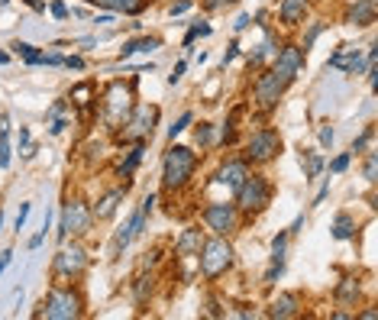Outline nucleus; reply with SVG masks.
Masks as SVG:
<instances>
[{"label": "nucleus", "mask_w": 378, "mask_h": 320, "mask_svg": "<svg viewBox=\"0 0 378 320\" xmlns=\"http://www.w3.org/2000/svg\"><path fill=\"white\" fill-rule=\"evenodd\" d=\"M288 230L278 233V237L272 239V259H268V272H266V279H262V285L272 288L275 282L281 279V272H285V259H288Z\"/></svg>", "instance_id": "2eb2a0df"}, {"label": "nucleus", "mask_w": 378, "mask_h": 320, "mask_svg": "<svg viewBox=\"0 0 378 320\" xmlns=\"http://www.w3.org/2000/svg\"><path fill=\"white\" fill-rule=\"evenodd\" d=\"M194 143L201 149H214V146H217V126H214V123H197Z\"/></svg>", "instance_id": "473e14b6"}, {"label": "nucleus", "mask_w": 378, "mask_h": 320, "mask_svg": "<svg viewBox=\"0 0 378 320\" xmlns=\"http://www.w3.org/2000/svg\"><path fill=\"white\" fill-rule=\"evenodd\" d=\"M204 246V230L201 227H188V230H182V237L175 239V256L182 259H197V252H201Z\"/></svg>", "instance_id": "aec40b11"}, {"label": "nucleus", "mask_w": 378, "mask_h": 320, "mask_svg": "<svg viewBox=\"0 0 378 320\" xmlns=\"http://www.w3.org/2000/svg\"><path fill=\"white\" fill-rule=\"evenodd\" d=\"M49 230H52V217L46 214V220H42V227H39V233H36L33 239H29V252H36L42 243H46V237H49Z\"/></svg>", "instance_id": "c9c22d12"}, {"label": "nucleus", "mask_w": 378, "mask_h": 320, "mask_svg": "<svg viewBox=\"0 0 378 320\" xmlns=\"http://www.w3.org/2000/svg\"><path fill=\"white\" fill-rule=\"evenodd\" d=\"M359 317H362V320H375V317H378V311H375V307H369V311H362Z\"/></svg>", "instance_id": "680f3d73"}, {"label": "nucleus", "mask_w": 378, "mask_h": 320, "mask_svg": "<svg viewBox=\"0 0 378 320\" xmlns=\"http://www.w3.org/2000/svg\"><path fill=\"white\" fill-rule=\"evenodd\" d=\"M359 294H362V282L356 279V275H346L340 285H336V304L340 307H356L359 304Z\"/></svg>", "instance_id": "5701e85b"}, {"label": "nucleus", "mask_w": 378, "mask_h": 320, "mask_svg": "<svg viewBox=\"0 0 378 320\" xmlns=\"http://www.w3.org/2000/svg\"><path fill=\"white\" fill-rule=\"evenodd\" d=\"M249 23H252V16H249V14H239V16H236V23H233V29H236V33H243V29L249 26Z\"/></svg>", "instance_id": "4d7b16f0"}, {"label": "nucleus", "mask_w": 378, "mask_h": 320, "mask_svg": "<svg viewBox=\"0 0 378 320\" xmlns=\"http://www.w3.org/2000/svg\"><path fill=\"white\" fill-rule=\"evenodd\" d=\"M152 210H155V195H146V197H142V204H140V210L130 214V217H133V239L146 233V223H149V217H152Z\"/></svg>", "instance_id": "cd10ccee"}, {"label": "nucleus", "mask_w": 378, "mask_h": 320, "mask_svg": "<svg viewBox=\"0 0 378 320\" xmlns=\"http://www.w3.org/2000/svg\"><path fill=\"white\" fill-rule=\"evenodd\" d=\"M10 165V136H0V168Z\"/></svg>", "instance_id": "37998d69"}, {"label": "nucleus", "mask_w": 378, "mask_h": 320, "mask_svg": "<svg viewBox=\"0 0 378 320\" xmlns=\"http://www.w3.org/2000/svg\"><path fill=\"white\" fill-rule=\"evenodd\" d=\"M184 71H188V62H178L175 68H172V75H168V84H178L184 78Z\"/></svg>", "instance_id": "a18cd8bd"}, {"label": "nucleus", "mask_w": 378, "mask_h": 320, "mask_svg": "<svg viewBox=\"0 0 378 320\" xmlns=\"http://www.w3.org/2000/svg\"><path fill=\"white\" fill-rule=\"evenodd\" d=\"M197 153L188 146H168L162 159V191H184L194 178Z\"/></svg>", "instance_id": "7ed1b4c3"}, {"label": "nucleus", "mask_w": 378, "mask_h": 320, "mask_svg": "<svg viewBox=\"0 0 378 320\" xmlns=\"http://www.w3.org/2000/svg\"><path fill=\"white\" fill-rule=\"evenodd\" d=\"M68 123H71V117H68V113H58V117H52L49 133H52V136H62V133H65V126H68Z\"/></svg>", "instance_id": "a19ab883"}, {"label": "nucleus", "mask_w": 378, "mask_h": 320, "mask_svg": "<svg viewBox=\"0 0 378 320\" xmlns=\"http://www.w3.org/2000/svg\"><path fill=\"white\" fill-rule=\"evenodd\" d=\"M275 56H278V39H275V33H266L262 46L249 56V68H262V65H266V62H272Z\"/></svg>", "instance_id": "a878e982"}, {"label": "nucleus", "mask_w": 378, "mask_h": 320, "mask_svg": "<svg viewBox=\"0 0 378 320\" xmlns=\"http://www.w3.org/2000/svg\"><path fill=\"white\" fill-rule=\"evenodd\" d=\"M372 140H375V126H365V133L359 136L356 143H352V149H350V153H352V155H362L365 149H369V143H372Z\"/></svg>", "instance_id": "e433bc0d"}, {"label": "nucleus", "mask_w": 378, "mask_h": 320, "mask_svg": "<svg viewBox=\"0 0 378 320\" xmlns=\"http://www.w3.org/2000/svg\"><path fill=\"white\" fill-rule=\"evenodd\" d=\"M0 136H10V117L0 113Z\"/></svg>", "instance_id": "bf43d9fd"}, {"label": "nucleus", "mask_w": 378, "mask_h": 320, "mask_svg": "<svg viewBox=\"0 0 378 320\" xmlns=\"http://www.w3.org/2000/svg\"><path fill=\"white\" fill-rule=\"evenodd\" d=\"M246 175H249V165H246L243 159H226L224 165L214 172V181H217V185H224L226 191H236L239 185H243Z\"/></svg>", "instance_id": "dca6fc26"}, {"label": "nucleus", "mask_w": 378, "mask_h": 320, "mask_svg": "<svg viewBox=\"0 0 378 320\" xmlns=\"http://www.w3.org/2000/svg\"><path fill=\"white\" fill-rule=\"evenodd\" d=\"M94 227V214H91V204L81 201V197H71L68 204L62 207V223H58V243H65L68 237L81 239L88 237Z\"/></svg>", "instance_id": "1a4fd4ad"}, {"label": "nucleus", "mask_w": 378, "mask_h": 320, "mask_svg": "<svg viewBox=\"0 0 378 320\" xmlns=\"http://www.w3.org/2000/svg\"><path fill=\"white\" fill-rule=\"evenodd\" d=\"M304 58H308V52H304L298 42H285L278 49V56L272 58V71L285 78L288 84H294V78L301 75V68H304Z\"/></svg>", "instance_id": "f8f14e48"}, {"label": "nucleus", "mask_w": 378, "mask_h": 320, "mask_svg": "<svg viewBox=\"0 0 378 320\" xmlns=\"http://www.w3.org/2000/svg\"><path fill=\"white\" fill-rule=\"evenodd\" d=\"M323 29H327V23H323V20H314V23H310L308 36H304V42H301V49H304V52H308L310 46H314V42H317V36H320Z\"/></svg>", "instance_id": "4c0bfd02"}, {"label": "nucleus", "mask_w": 378, "mask_h": 320, "mask_svg": "<svg viewBox=\"0 0 378 320\" xmlns=\"http://www.w3.org/2000/svg\"><path fill=\"white\" fill-rule=\"evenodd\" d=\"M10 49H14L16 56H23L26 65H46V52H39L36 46H29V42H23V39H16Z\"/></svg>", "instance_id": "7c9ffc66"}, {"label": "nucleus", "mask_w": 378, "mask_h": 320, "mask_svg": "<svg viewBox=\"0 0 378 320\" xmlns=\"http://www.w3.org/2000/svg\"><path fill=\"white\" fill-rule=\"evenodd\" d=\"M304 223H308V217H304V214H298V217H294V223L288 227V237H298V233L304 230Z\"/></svg>", "instance_id": "49530a36"}, {"label": "nucleus", "mask_w": 378, "mask_h": 320, "mask_svg": "<svg viewBox=\"0 0 378 320\" xmlns=\"http://www.w3.org/2000/svg\"><path fill=\"white\" fill-rule=\"evenodd\" d=\"M301 307H304V301H301V294L298 291H285V294H278V298L268 304V317H275V320H288V317H298L301 314Z\"/></svg>", "instance_id": "a211bd4d"}, {"label": "nucleus", "mask_w": 378, "mask_h": 320, "mask_svg": "<svg viewBox=\"0 0 378 320\" xmlns=\"http://www.w3.org/2000/svg\"><path fill=\"white\" fill-rule=\"evenodd\" d=\"M288 88H291V84H288L281 75H275L272 68L259 71V78H256V84H252V107H256L259 113H272L275 107H278V100L285 98Z\"/></svg>", "instance_id": "9b49d317"}, {"label": "nucleus", "mask_w": 378, "mask_h": 320, "mask_svg": "<svg viewBox=\"0 0 378 320\" xmlns=\"http://www.w3.org/2000/svg\"><path fill=\"white\" fill-rule=\"evenodd\" d=\"M91 7H100L107 10V14H126V16H133V14H142L146 10L149 0H88Z\"/></svg>", "instance_id": "4be33fe9"}, {"label": "nucleus", "mask_w": 378, "mask_h": 320, "mask_svg": "<svg viewBox=\"0 0 378 320\" xmlns=\"http://www.w3.org/2000/svg\"><path fill=\"white\" fill-rule=\"evenodd\" d=\"M10 259H14V249H4V252H0V275H4V272H7Z\"/></svg>", "instance_id": "13d9d810"}, {"label": "nucleus", "mask_w": 378, "mask_h": 320, "mask_svg": "<svg viewBox=\"0 0 378 320\" xmlns=\"http://www.w3.org/2000/svg\"><path fill=\"white\" fill-rule=\"evenodd\" d=\"M278 155H281V136L272 126H262V130H256L249 140H246V149H243L246 165H268V162H275Z\"/></svg>", "instance_id": "6e6552de"}, {"label": "nucleus", "mask_w": 378, "mask_h": 320, "mask_svg": "<svg viewBox=\"0 0 378 320\" xmlns=\"http://www.w3.org/2000/svg\"><path fill=\"white\" fill-rule=\"evenodd\" d=\"M236 56H239V42L233 39L230 46H226V52H224V68H226V65H230V62H233V58H236Z\"/></svg>", "instance_id": "09e8293b"}, {"label": "nucleus", "mask_w": 378, "mask_h": 320, "mask_svg": "<svg viewBox=\"0 0 378 320\" xmlns=\"http://www.w3.org/2000/svg\"><path fill=\"white\" fill-rule=\"evenodd\" d=\"M142 155H146V143H130V153H126V159L117 165V175L123 178V185H126V188L133 185V172L140 168Z\"/></svg>", "instance_id": "412c9836"}, {"label": "nucleus", "mask_w": 378, "mask_h": 320, "mask_svg": "<svg viewBox=\"0 0 378 320\" xmlns=\"http://www.w3.org/2000/svg\"><path fill=\"white\" fill-rule=\"evenodd\" d=\"M233 195H236L233 204L239 207L243 220H252V217H259L262 210H268V204H272V181L262 172H249Z\"/></svg>", "instance_id": "20e7f679"}, {"label": "nucleus", "mask_w": 378, "mask_h": 320, "mask_svg": "<svg viewBox=\"0 0 378 320\" xmlns=\"http://www.w3.org/2000/svg\"><path fill=\"white\" fill-rule=\"evenodd\" d=\"M58 113H68V100H56V104L49 107V110H46V117H58Z\"/></svg>", "instance_id": "de8ad7c7"}, {"label": "nucleus", "mask_w": 378, "mask_h": 320, "mask_svg": "<svg viewBox=\"0 0 378 320\" xmlns=\"http://www.w3.org/2000/svg\"><path fill=\"white\" fill-rule=\"evenodd\" d=\"M0 227H4V207H0Z\"/></svg>", "instance_id": "69168bd1"}, {"label": "nucleus", "mask_w": 378, "mask_h": 320, "mask_svg": "<svg viewBox=\"0 0 378 320\" xmlns=\"http://www.w3.org/2000/svg\"><path fill=\"white\" fill-rule=\"evenodd\" d=\"M52 16H58V20H65V16H68V7H65V0H56V4H52Z\"/></svg>", "instance_id": "864d4df0"}, {"label": "nucleus", "mask_w": 378, "mask_h": 320, "mask_svg": "<svg viewBox=\"0 0 378 320\" xmlns=\"http://www.w3.org/2000/svg\"><path fill=\"white\" fill-rule=\"evenodd\" d=\"M65 68H75V71H84V58H81V56H68V58H65Z\"/></svg>", "instance_id": "603ef678"}, {"label": "nucleus", "mask_w": 378, "mask_h": 320, "mask_svg": "<svg viewBox=\"0 0 378 320\" xmlns=\"http://www.w3.org/2000/svg\"><path fill=\"white\" fill-rule=\"evenodd\" d=\"M188 7H191V0H178V4H172V16L188 14Z\"/></svg>", "instance_id": "6e6d98bb"}, {"label": "nucleus", "mask_w": 378, "mask_h": 320, "mask_svg": "<svg viewBox=\"0 0 378 320\" xmlns=\"http://www.w3.org/2000/svg\"><path fill=\"white\" fill-rule=\"evenodd\" d=\"M29 210H33V204H20V214H16V233L23 230V227H26V220H29Z\"/></svg>", "instance_id": "c03bdc74"}, {"label": "nucleus", "mask_w": 378, "mask_h": 320, "mask_svg": "<svg viewBox=\"0 0 378 320\" xmlns=\"http://www.w3.org/2000/svg\"><path fill=\"white\" fill-rule=\"evenodd\" d=\"M126 191H130V188H126V185H123V188H110V191H107V195H100L98 201L91 204V214H94V220H110V217L120 210V204H123Z\"/></svg>", "instance_id": "f3484780"}, {"label": "nucleus", "mask_w": 378, "mask_h": 320, "mask_svg": "<svg viewBox=\"0 0 378 320\" xmlns=\"http://www.w3.org/2000/svg\"><path fill=\"white\" fill-rule=\"evenodd\" d=\"M136 107V84L133 81H110L100 98V126L107 133H117L126 123V117Z\"/></svg>", "instance_id": "f257e3e1"}, {"label": "nucleus", "mask_w": 378, "mask_h": 320, "mask_svg": "<svg viewBox=\"0 0 378 320\" xmlns=\"http://www.w3.org/2000/svg\"><path fill=\"white\" fill-rule=\"evenodd\" d=\"M310 4H314V0H281V4H278V20H281V26L298 29L304 23V16H308Z\"/></svg>", "instance_id": "6ab92c4d"}, {"label": "nucleus", "mask_w": 378, "mask_h": 320, "mask_svg": "<svg viewBox=\"0 0 378 320\" xmlns=\"http://www.w3.org/2000/svg\"><path fill=\"white\" fill-rule=\"evenodd\" d=\"M191 120H194V113H191V110H184L182 117L175 120V123L168 126V140L175 143V136H178V133H184V130H188V126H191Z\"/></svg>", "instance_id": "f704fd0d"}, {"label": "nucleus", "mask_w": 378, "mask_h": 320, "mask_svg": "<svg viewBox=\"0 0 378 320\" xmlns=\"http://www.w3.org/2000/svg\"><path fill=\"white\" fill-rule=\"evenodd\" d=\"M350 162H352V153H340L333 162H330V175H343L346 168H350Z\"/></svg>", "instance_id": "ea45409f"}, {"label": "nucleus", "mask_w": 378, "mask_h": 320, "mask_svg": "<svg viewBox=\"0 0 378 320\" xmlns=\"http://www.w3.org/2000/svg\"><path fill=\"white\" fill-rule=\"evenodd\" d=\"M26 146H29V130L23 126V130H20V149H26Z\"/></svg>", "instance_id": "052dcab7"}, {"label": "nucleus", "mask_w": 378, "mask_h": 320, "mask_svg": "<svg viewBox=\"0 0 378 320\" xmlns=\"http://www.w3.org/2000/svg\"><path fill=\"white\" fill-rule=\"evenodd\" d=\"M320 146L323 149L333 146V130H330V126H320Z\"/></svg>", "instance_id": "3c124183"}, {"label": "nucleus", "mask_w": 378, "mask_h": 320, "mask_svg": "<svg viewBox=\"0 0 378 320\" xmlns=\"http://www.w3.org/2000/svg\"><path fill=\"white\" fill-rule=\"evenodd\" d=\"M4 62H7V52H0V65H4Z\"/></svg>", "instance_id": "0e129e2a"}, {"label": "nucleus", "mask_w": 378, "mask_h": 320, "mask_svg": "<svg viewBox=\"0 0 378 320\" xmlns=\"http://www.w3.org/2000/svg\"><path fill=\"white\" fill-rule=\"evenodd\" d=\"M133 243V217L120 227L117 233H113V239H110V259H120L126 252V246Z\"/></svg>", "instance_id": "c85d7f7f"}, {"label": "nucleus", "mask_w": 378, "mask_h": 320, "mask_svg": "<svg viewBox=\"0 0 378 320\" xmlns=\"http://www.w3.org/2000/svg\"><path fill=\"white\" fill-rule=\"evenodd\" d=\"M226 4H233V0H201V7L207 10V14H214V10H220V7H226Z\"/></svg>", "instance_id": "8fccbe9b"}, {"label": "nucleus", "mask_w": 378, "mask_h": 320, "mask_svg": "<svg viewBox=\"0 0 378 320\" xmlns=\"http://www.w3.org/2000/svg\"><path fill=\"white\" fill-rule=\"evenodd\" d=\"M94 100H98V84H94V81H81V84L71 88V104H75L81 113L91 110Z\"/></svg>", "instance_id": "b1692460"}, {"label": "nucleus", "mask_w": 378, "mask_h": 320, "mask_svg": "<svg viewBox=\"0 0 378 320\" xmlns=\"http://www.w3.org/2000/svg\"><path fill=\"white\" fill-rule=\"evenodd\" d=\"M159 259H162V252H159V249L146 252V256H142V262H140V272H146V269H155V265H159Z\"/></svg>", "instance_id": "79ce46f5"}, {"label": "nucleus", "mask_w": 378, "mask_h": 320, "mask_svg": "<svg viewBox=\"0 0 378 320\" xmlns=\"http://www.w3.org/2000/svg\"><path fill=\"white\" fill-rule=\"evenodd\" d=\"M88 265H91V256H88L84 243L71 239V246H68V239H65L62 249L52 259V285H75L88 272Z\"/></svg>", "instance_id": "39448f33"}, {"label": "nucleus", "mask_w": 378, "mask_h": 320, "mask_svg": "<svg viewBox=\"0 0 378 320\" xmlns=\"http://www.w3.org/2000/svg\"><path fill=\"white\" fill-rule=\"evenodd\" d=\"M152 275H146V272H140L136 275V282H133V298H136V307H146V301H149V294H152Z\"/></svg>", "instance_id": "2f4dec72"}, {"label": "nucleus", "mask_w": 378, "mask_h": 320, "mask_svg": "<svg viewBox=\"0 0 378 320\" xmlns=\"http://www.w3.org/2000/svg\"><path fill=\"white\" fill-rule=\"evenodd\" d=\"M26 4H29V7H33V10H39V14H42V10H46V4H42V0H26Z\"/></svg>", "instance_id": "e2e57ef3"}, {"label": "nucleus", "mask_w": 378, "mask_h": 320, "mask_svg": "<svg viewBox=\"0 0 378 320\" xmlns=\"http://www.w3.org/2000/svg\"><path fill=\"white\" fill-rule=\"evenodd\" d=\"M159 123V107L155 104H136L133 113L126 117V123L113 133V140L120 146H130V143H149L152 140V130Z\"/></svg>", "instance_id": "0eeeda50"}, {"label": "nucleus", "mask_w": 378, "mask_h": 320, "mask_svg": "<svg viewBox=\"0 0 378 320\" xmlns=\"http://www.w3.org/2000/svg\"><path fill=\"white\" fill-rule=\"evenodd\" d=\"M378 16V0H350L343 10V23L350 26H372Z\"/></svg>", "instance_id": "4468645a"}, {"label": "nucleus", "mask_w": 378, "mask_h": 320, "mask_svg": "<svg viewBox=\"0 0 378 320\" xmlns=\"http://www.w3.org/2000/svg\"><path fill=\"white\" fill-rule=\"evenodd\" d=\"M201 220L210 233H217V237H233L239 233V223H243V214L233 201H210L207 207L201 210Z\"/></svg>", "instance_id": "9d476101"}, {"label": "nucleus", "mask_w": 378, "mask_h": 320, "mask_svg": "<svg viewBox=\"0 0 378 320\" xmlns=\"http://www.w3.org/2000/svg\"><path fill=\"white\" fill-rule=\"evenodd\" d=\"M327 68H340V71H346V75H362L365 52L359 49V46H340V49L330 56Z\"/></svg>", "instance_id": "ddd939ff"}, {"label": "nucleus", "mask_w": 378, "mask_h": 320, "mask_svg": "<svg viewBox=\"0 0 378 320\" xmlns=\"http://www.w3.org/2000/svg\"><path fill=\"white\" fill-rule=\"evenodd\" d=\"M323 165H327V162H323V155H320V153H314V149H304V153H301V168H304V181H314L317 175L323 172Z\"/></svg>", "instance_id": "c756f323"}, {"label": "nucleus", "mask_w": 378, "mask_h": 320, "mask_svg": "<svg viewBox=\"0 0 378 320\" xmlns=\"http://www.w3.org/2000/svg\"><path fill=\"white\" fill-rule=\"evenodd\" d=\"M233 259H236V249H233L230 237H204V246L197 252V272L204 275V282H217L220 275L233 269Z\"/></svg>", "instance_id": "f03ea898"}, {"label": "nucleus", "mask_w": 378, "mask_h": 320, "mask_svg": "<svg viewBox=\"0 0 378 320\" xmlns=\"http://www.w3.org/2000/svg\"><path fill=\"white\" fill-rule=\"evenodd\" d=\"M333 239H340V243H346V239H356V217L352 214H336V220H333Z\"/></svg>", "instance_id": "bb28decb"}, {"label": "nucleus", "mask_w": 378, "mask_h": 320, "mask_svg": "<svg viewBox=\"0 0 378 320\" xmlns=\"http://www.w3.org/2000/svg\"><path fill=\"white\" fill-rule=\"evenodd\" d=\"M327 195H330V178H327V181H323V188H320V191H317V197H314V207H320V204H323V201H327Z\"/></svg>", "instance_id": "5fc2aeb1"}, {"label": "nucleus", "mask_w": 378, "mask_h": 320, "mask_svg": "<svg viewBox=\"0 0 378 320\" xmlns=\"http://www.w3.org/2000/svg\"><path fill=\"white\" fill-rule=\"evenodd\" d=\"M210 33H214V29H210V23H204V20H197V23H194V26H191V29H188V33H184V46H191V42H194V39H197V36H210Z\"/></svg>", "instance_id": "58836bf2"}, {"label": "nucleus", "mask_w": 378, "mask_h": 320, "mask_svg": "<svg viewBox=\"0 0 378 320\" xmlns=\"http://www.w3.org/2000/svg\"><path fill=\"white\" fill-rule=\"evenodd\" d=\"M36 317L46 320H81L84 317V298L78 288L71 285H52L46 301H42V311H36Z\"/></svg>", "instance_id": "423d86ee"}, {"label": "nucleus", "mask_w": 378, "mask_h": 320, "mask_svg": "<svg viewBox=\"0 0 378 320\" xmlns=\"http://www.w3.org/2000/svg\"><path fill=\"white\" fill-rule=\"evenodd\" d=\"M365 165H362V175H365V181H369V185H375V175H378V153L375 149H365Z\"/></svg>", "instance_id": "72a5a7b5"}, {"label": "nucleus", "mask_w": 378, "mask_h": 320, "mask_svg": "<svg viewBox=\"0 0 378 320\" xmlns=\"http://www.w3.org/2000/svg\"><path fill=\"white\" fill-rule=\"evenodd\" d=\"M162 46L159 36H136V39H126L123 42V49H120V62L130 56H136V52H155Z\"/></svg>", "instance_id": "393cba45"}]
</instances>
